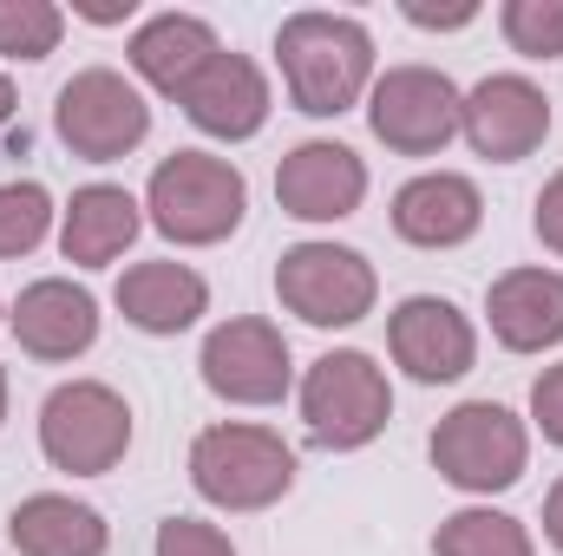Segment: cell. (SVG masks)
I'll return each instance as SVG.
<instances>
[{
    "label": "cell",
    "instance_id": "cell-1",
    "mask_svg": "<svg viewBox=\"0 0 563 556\" xmlns=\"http://www.w3.org/2000/svg\"><path fill=\"white\" fill-rule=\"evenodd\" d=\"M276 66L295 112L341 119L374 92V33L354 13L301 7L276 26Z\"/></svg>",
    "mask_w": 563,
    "mask_h": 556
},
{
    "label": "cell",
    "instance_id": "cell-2",
    "mask_svg": "<svg viewBox=\"0 0 563 556\" xmlns=\"http://www.w3.org/2000/svg\"><path fill=\"white\" fill-rule=\"evenodd\" d=\"M250 177L217 151H170L144 184V223L177 249H217L243 230Z\"/></svg>",
    "mask_w": 563,
    "mask_h": 556
},
{
    "label": "cell",
    "instance_id": "cell-3",
    "mask_svg": "<svg viewBox=\"0 0 563 556\" xmlns=\"http://www.w3.org/2000/svg\"><path fill=\"white\" fill-rule=\"evenodd\" d=\"M295 445L256 419H217L190 438V491L236 518L282 504L295 491Z\"/></svg>",
    "mask_w": 563,
    "mask_h": 556
},
{
    "label": "cell",
    "instance_id": "cell-4",
    "mask_svg": "<svg viewBox=\"0 0 563 556\" xmlns=\"http://www.w3.org/2000/svg\"><path fill=\"white\" fill-rule=\"evenodd\" d=\"M295 400H301L308 445H321V452H367L387 432V419H394V380H387V367L367 347H328L301 374Z\"/></svg>",
    "mask_w": 563,
    "mask_h": 556
},
{
    "label": "cell",
    "instance_id": "cell-5",
    "mask_svg": "<svg viewBox=\"0 0 563 556\" xmlns=\"http://www.w3.org/2000/svg\"><path fill=\"white\" fill-rule=\"evenodd\" d=\"M432 471L465 498L511 491L531 471V425L498 400H459L432 425Z\"/></svg>",
    "mask_w": 563,
    "mask_h": 556
},
{
    "label": "cell",
    "instance_id": "cell-6",
    "mask_svg": "<svg viewBox=\"0 0 563 556\" xmlns=\"http://www.w3.org/2000/svg\"><path fill=\"white\" fill-rule=\"evenodd\" d=\"M40 452L66 478H106L132 452V400L106 380H59L40 400Z\"/></svg>",
    "mask_w": 563,
    "mask_h": 556
},
{
    "label": "cell",
    "instance_id": "cell-7",
    "mask_svg": "<svg viewBox=\"0 0 563 556\" xmlns=\"http://www.w3.org/2000/svg\"><path fill=\"white\" fill-rule=\"evenodd\" d=\"M276 301L295 321L321 327V334H328V327H361V321L374 314V301H380V269H374L361 249H347V243L308 236V243L282 249Z\"/></svg>",
    "mask_w": 563,
    "mask_h": 556
},
{
    "label": "cell",
    "instance_id": "cell-8",
    "mask_svg": "<svg viewBox=\"0 0 563 556\" xmlns=\"http://www.w3.org/2000/svg\"><path fill=\"white\" fill-rule=\"evenodd\" d=\"M53 132L86 164H119L151 138V99H144L139 79H125L112 66H86V73H73L59 86Z\"/></svg>",
    "mask_w": 563,
    "mask_h": 556
},
{
    "label": "cell",
    "instance_id": "cell-9",
    "mask_svg": "<svg viewBox=\"0 0 563 556\" xmlns=\"http://www.w3.org/2000/svg\"><path fill=\"white\" fill-rule=\"evenodd\" d=\"M197 374L223 407H282L295 387V354L288 334L263 314H230L203 334Z\"/></svg>",
    "mask_w": 563,
    "mask_h": 556
},
{
    "label": "cell",
    "instance_id": "cell-10",
    "mask_svg": "<svg viewBox=\"0 0 563 556\" xmlns=\"http://www.w3.org/2000/svg\"><path fill=\"white\" fill-rule=\"evenodd\" d=\"M459 112H465V92L439 66H387V73H374L367 125L394 157H439L459 138Z\"/></svg>",
    "mask_w": 563,
    "mask_h": 556
},
{
    "label": "cell",
    "instance_id": "cell-11",
    "mask_svg": "<svg viewBox=\"0 0 563 556\" xmlns=\"http://www.w3.org/2000/svg\"><path fill=\"white\" fill-rule=\"evenodd\" d=\"M387 354L407 380L420 387H452L478 367V327L459 301L445 294H407L387 314Z\"/></svg>",
    "mask_w": 563,
    "mask_h": 556
},
{
    "label": "cell",
    "instance_id": "cell-12",
    "mask_svg": "<svg viewBox=\"0 0 563 556\" xmlns=\"http://www.w3.org/2000/svg\"><path fill=\"white\" fill-rule=\"evenodd\" d=\"M459 138L472 144L485 164H525L538 144L551 138V92L525 73H485L465 92Z\"/></svg>",
    "mask_w": 563,
    "mask_h": 556
},
{
    "label": "cell",
    "instance_id": "cell-13",
    "mask_svg": "<svg viewBox=\"0 0 563 556\" xmlns=\"http://www.w3.org/2000/svg\"><path fill=\"white\" fill-rule=\"evenodd\" d=\"M7 327H13V341H20V354H33V360H46V367L86 360V354L99 347V294L73 276H40L13 294Z\"/></svg>",
    "mask_w": 563,
    "mask_h": 556
},
{
    "label": "cell",
    "instance_id": "cell-14",
    "mask_svg": "<svg viewBox=\"0 0 563 556\" xmlns=\"http://www.w3.org/2000/svg\"><path fill=\"white\" fill-rule=\"evenodd\" d=\"M276 203L295 223H347L367 203V164L361 151L334 138H301L276 164Z\"/></svg>",
    "mask_w": 563,
    "mask_h": 556
},
{
    "label": "cell",
    "instance_id": "cell-15",
    "mask_svg": "<svg viewBox=\"0 0 563 556\" xmlns=\"http://www.w3.org/2000/svg\"><path fill=\"white\" fill-rule=\"evenodd\" d=\"M184 119L203 132V138L217 144H250L263 125H269V112H276V92H269V73L250 59V53H217L190 86H184Z\"/></svg>",
    "mask_w": 563,
    "mask_h": 556
},
{
    "label": "cell",
    "instance_id": "cell-16",
    "mask_svg": "<svg viewBox=\"0 0 563 556\" xmlns=\"http://www.w3.org/2000/svg\"><path fill=\"white\" fill-rule=\"evenodd\" d=\"M387 223L407 249H465L485 230V190L465 170H420L394 190Z\"/></svg>",
    "mask_w": 563,
    "mask_h": 556
},
{
    "label": "cell",
    "instance_id": "cell-17",
    "mask_svg": "<svg viewBox=\"0 0 563 556\" xmlns=\"http://www.w3.org/2000/svg\"><path fill=\"white\" fill-rule=\"evenodd\" d=\"M485 327L505 354L563 347V269H505L485 288Z\"/></svg>",
    "mask_w": 563,
    "mask_h": 556
},
{
    "label": "cell",
    "instance_id": "cell-18",
    "mask_svg": "<svg viewBox=\"0 0 563 556\" xmlns=\"http://www.w3.org/2000/svg\"><path fill=\"white\" fill-rule=\"evenodd\" d=\"M144 230V203L125 184H86L59 210V256L73 269H112Z\"/></svg>",
    "mask_w": 563,
    "mask_h": 556
},
{
    "label": "cell",
    "instance_id": "cell-19",
    "mask_svg": "<svg viewBox=\"0 0 563 556\" xmlns=\"http://www.w3.org/2000/svg\"><path fill=\"white\" fill-rule=\"evenodd\" d=\"M112 301H119V314L151 334V341H170V334H184V327H197L203 314H210V281L197 276L190 263H170V256H157V263H132L119 288H112Z\"/></svg>",
    "mask_w": 563,
    "mask_h": 556
},
{
    "label": "cell",
    "instance_id": "cell-20",
    "mask_svg": "<svg viewBox=\"0 0 563 556\" xmlns=\"http://www.w3.org/2000/svg\"><path fill=\"white\" fill-rule=\"evenodd\" d=\"M217 53H223L217 26H210L203 13H177V7H170V13H151L139 33H132V46H125L139 86L164 92V99H184V86H190Z\"/></svg>",
    "mask_w": 563,
    "mask_h": 556
},
{
    "label": "cell",
    "instance_id": "cell-21",
    "mask_svg": "<svg viewBox=\"0 0 563 556\" xmlns=\"http://www.w3.org/2000/svg\"><path fill=\"white\" fill-rule=\"evenodd\" d=\"M7 544L20 556H106L112 524L99 504H86L73 491H33L7 511Z\"/></svg>",
    "mask_w": 563,
    "mask_h": 556
},
{
    "label": "cell",
    "instance_id": "cell-22",
    "mask_svg": "<svg viewBox=\"0 0 563 556\" xmlns=\"http://www.w3.org/2000/svg\"><path fill=\"white\" fill-rule=\"evenodd\" d=\"M432 556H538V537H531V524H518L511 511L465 504V511L439 518Z\"/></svg>",
    "mask_w": 563,
    "mask_h": 556
},
{
    "label": "cell",
    "instance_id": "cell-23",
    "mask_svg": "<svg viewBox=\"0 0 563 556\" xmlns=\"http://www.w3.org/2000/svg\"><path fill=\"white\" fill-rule=\"evenodd\" d=\"M53 230H59V203H53V190L33 184V177H7V184H0V263L33 256Z\"/></svg>",
    "mask_w": 563,
    "mask_h": 556
},
{
    "label": "cell",
    "instance_id": "cell-24",
    "mask_svg": "<svg viewBox=\"0 0 563 556\" xmlns=\"http://www.w3.org/2000/svg\"><path fill=\"white\" fill-rule=\"evenodd\" d=\"M59 40H66V7H53V0H0V59L40 66L46 53H59Z\"/></svg>",
    "mask_w": 563,
    "mask_h": 556
},
{
    "label": "cell",
    "instance_id": "cell-25",
    "mask_svg": "<svg viewBox=\"0 0 563 556\" xmlns=\"http://www.w3.org/2000/svg\"><path fill=\"white\" fill-rule=\"evenodd\" d=\"M498 33L525 59H563V0H505Z\"/></svg>",
    "mask_w": 563,
    "mask_h": 556
},
{
    "label": "cell",
    "instance_id": "cell-26",
    "mask_svg": "<svg viewBox=\"0 0 563 556\" xmlns=\"http://www.w3.org/2000/svg\"><path fill=\"white\" fill-rule=\"evenodd\" d=\"M151 556H236V544H230V531L210 524V518H164Z\"/></svg>",
    "mask_w": 563,
    "mask_h": 556
},
{
    "label": "cell",
    "instance_id": "cell-27",
    "mask_svg": "<svg viewBox=\"0 0 563 556\" xmlns=\"http://www.w3.org/2000/svg\"><path fill=\"white\" fill-rule=\"evenodd\" d=\"M531 425L544 432V445H558L563 452V360L531 380Z\"/></svg>",
    "mask_w": 563,
    "mask_h": 556
},
{
    "label": "cell",
    "instance_id": "cell-28",
    "mask_svg": "<svg viewBox=\"0 0 563 556\" xmlns=\"http://www.w3.org/2000/svg\"><path fill=\"white\" fill-rule=\"evenodd\" d=\"M531 230H538V243L563 256V170L558 177H544V190H538V203H531Z\"/></svg>",
    "mask_w": 563,
    "mask_h": 556
},
{
    "label": "cell",
    "instance_id": "cell-29",
    "mask_svg": "<svg viewBox=\"0 0 563 556\" xmlns=\"http://www.w3.org/2000/svg\"><path fill=\"white\" fill-rule=\"evenodd\" d=\"M413 26H426V33H459V26H472L478 20V0H459V7H426V0H407L400 7Z\"/></svg>",
    "mask_w": 563,
    "mask_h": 556
},
{
    "label": "cell",
    "instance_id": "cell-30",
    "mask_svg": "<svg viewBox=\"0 0 563 556\" xmlns=\"http://www.w3.org/2000/svg\"><path fill=\"white\" fill-rule=\"evenodd\" d=\"M544 544H551V551H563V478L544 491Z\"/></svg>",
    "mask_w": 563,
    "mask_h": 556
},
{
    "label": "cell",
    "instance_id": "cell-31",
    "mask_svg": "<svg viewBox=\"0 0 563 556\" xmlns=\"http://www.w3.org/2000/svg\"><path fill=\"white\" fill-rule=\"evenodd\" d=\"M73 13H79V20H92V26H125L139 7H132V0H125V7H86V0H73Z\"/></svg>",
    "mask_w": 563,
    "mask_h": 556
},
{
    "label": "cell",
    "instance_id": "cell-32",
    "mask_svg": "<svg viewBox=\"0 0 563 556\" xmlns=\"http://www.w3.org/2000/svg\"><path fill=\"white\" fill-rule=\"evenodd\" d=\"M13 112H20V92H13V79L0 73V138L13 132Z\"/></svg>",
    "mask_w": 563,
    "mask_h": 556
},
{
    "label": "cell",
    "instance_id": "cell-33",
    "mask_svg": "<svg viewBox=\"0 0 563 556\" xmlns=\"http://www.w3.org/2000/svg\"><path fill=\"white\" fill-rule=\"evenodd\" d=\"M7 400H13V380H7V367H0V425H7Z\"/></svg>",
    "mask_w": 563,
    "mask_h": 556
},
{
    "label": "cell",
    "instance_id": "cell-34",
    "mask_svg": "<svg viewBox=\"0 0 563 556\" xmlns=\"http://www.w3.org/2000/svg\"><path fill=\"white\" fill-rule=\"evenodd\" d=\"M0 321H7V308H0Z\"/></svg>",
    "mask_w": 563,
    "mask_h": 556
}]
</instances>
